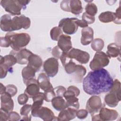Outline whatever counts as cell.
Wrapping results in <instances>:
<instances>
[{
  "label": "cell",
  "instance_id": "cell-1",
  "mask_svg": "<svg viewBox=\"0 0 121 121\" xmlns=\"http://www.w3.org/2000/svg\"><path fill=\"white\" fill-rule=\"evenodd\" d=\"M83 88L89 95H97L109 92L113 80L109 72L102 68L90 71L83 80Z\"/></svg>",
  "mask_w": 121,
  "mask_h": 121
},
{
  "label": "cell",
  "instance_id": "cell-2",
  "mask_svg": "<svg viewBox=\"0 0 121 121\" xmlns=\"http://www.w3.org/2000/svg\"><path fill=\"white\" fill-rule=\"evenodd\" d=\"M30 25V18L25 15L15 16L11 18L10 15L4 14L0 17V29L4 32H11L22 28L27 29Z\"/></svg>",
  "mask_w": 121,
  "mask_h": 121
},
{
  "label": "cell",
  "instance_id": "cell-3",
  "mask_svg": "<svg viewBox=\"0 0 121 121\" xmlns=\"http://www.w3.org/2000/svg\"><path fill=\"white\" fill-rule=\"evenodd\" d=\"M13 50L18 51L26 46L29 43L30 36L27 33L8 32L5 36Z\"/></svg>",
  "mask_w": 121,
  "mask_h": 121
},
{
  "label": "cell",
  "instance_id": "cell-4",
  "mask_svg": "<svg viewBox=\"0 0 121 121\" xmlns=\"http://www.w3.org/2000/svg\"><path fill=\"white\" fill-rule=\"evenodd\" d=\"M30 1L24 0H1L0 4L6 11L12 16H15L20 15L21 9H26V6Z\"/></svg>",
  "mask_w": 121,
  "mask_h": 121
},
{
  "label": "cell",
  "instance_id": "cell-5",
  "mask_svg": "<svg viewBox=\"0 0 121 121\" xmlns=\"http://www.w3.org/2000/svg\"><path fill=\"white\" fill-rule=\"evenodd\" d=\"M17 63L16 57L12 54H9L3 57H0V78L6 77L8 71L12 67Z\"/></svg>",
  "mask_w": 121,
  "mask_h": 121
},
{
  "label": "cell",
  "instance_id": "cell-6",
  "mask_svg": "<svg viewBox=\"0 0 121 121\" xmlns=\"http://www.w3.org/2000/svg\"><path fill=\"white\" fill-rule=\"evenodd\" d=\"M107 55L103 52H97L90 63L89 67L92 70L100 69L107 66L109 63Z\"/></svg>",
  "mask_w": 121,
  "mask_h": 121
},
{
  "label": "cell",
  "instance_id": "cell-7",
  "mask_svg": "<svg viewBox=\"0 0 121 121\" xmlns=\"http://www.w3.org/2000/svg\"><path fill=\"white\" fill-rule=\"evenodd\" d=\"M78 18L75 17H67L60 20L59 27L67 35H73L78 30V26L76 21Z\"/></svg>",
  "mask_w": 121,
  "mask_h": 121
},
{
  "label": "cell",
  "instance_id": "cell-8",
  "mask_svg": "<svg viewBox=\"0 0 121 121\" xmlns=\"http://www.w3.org/2000/svg\"><path fill=\"white\" fill-rule=\"evenodd\" d=\"M67 53L70 59H74L81 64H86L89 60V54L86 52L78 49L72 48Z\"/></svg>",
  "mask_w": 121,
  "mask_h": 121
},
{
  "label": "cell",
  "instance_id": "cell-9",
  "mask_svg": "<svg viewBox=\"0 0 121 121\" xmlns=\"http://www.w3.org/2000/svg\"><path fill=\"white\" fill-rule=\"evenodd\" d=\"M43 69L49 77H54L58 73L59 62L57 59L50 58L47 59L43 64Z\"/></svg>",
  "mask_w": 121,
  "mask_h": 121
},
{
  "label": "cell",
  "instance_id": "cell-10",
  "mask_svg": "<svg viewBox=\"0 0 121 121\" xmlns=\"http://www.w3.org/2000/svg\"><path fill=\"white\" fill-rule=\"evenodd\" d=\"M102 107V103L100 96L93 95L87 100L86 104V110L91 116L99 111Z\"/></svg>",
  "mask_w": 121,
  "mask_h": 121
},
{
  "label": "cell",
  "instance_id": "cell-11",
  "mask_svg": "<svg viewBox=\"0 0 121 121\" xmlns=\"http://www.w3.org/2000/svg\"><path fill=\"white\" fill-rule=\"evenodd\" d=\"M32 53V52L28 49L22 48L18 51H15L12 50L9 54L13 55L16 57L18 64L25 65L28 63V58Z\"/></svg>",
  "mask_w": 121,
  "mask_h": 121
},
{
  "label": "cell",
  "instance_id": "cell-12",
  "mask_svg": "<svg viewBox=\"0 0 121 121\" xmlns=\"http://www.w3.org/2000/svg\"><path fill=\"white\" fill-rule=\"evenodd\" d=\"M100 120L102 121H113L116 120L118 116V112L112 109H109L104 107H102L98 114Z\"/></svg>",
  "mask_w": 121,
  "mask_h": 121
},
{
  "label": "cell",
  "instance_id": "cell-13",
  "mask_svg": "<svg viewBox=\"0 0 121 121\" xmlns=\"http://www.w3.org/2000/svg\"><path fill=\"white\" fill-rule=\"evenodd\" d=\"M35 117H39L44 121H57L53 112L46 107L41 106L36 112Z\"/></svg>",
  "mask_w": 121,
  "mask_h": 121
},
{
  "label": "cell",
  "instance_id": "cell-14",
  "mask_svg": "<svg viewBox=\"0 0 121 121\" xmlns=\"http://www.w3.org/2000/svg\"><path fill=\"white\" fill-rule=\"evenodd\" d=\"M25 85L26 86V87L24 91V93L29 97L33 98L40 92V87L37 80L35 78H33L28 80Z\"/></svg>",
  "mask_w": 121,
  "mask_h": 121
},
{
  "label": "cell",
  "instance_id": "cell-15",
  "mask_svg": "<svg viewBox=\"0 0 121 121\" xmlns=\"http://www.w3.org/2000/svg\"><path fill=\"white\" fill-rule=\"evenodd\" d=\"M63 97L66 100L67 107L72 108L76 110L79 109V104L78 99L73 92L67 89V91L65 92Z\"/></svg>",
  "mask_w": 121,
  "mask_h": 121
},
{
  "label": "cell",
  "instance_id": "cell-16",
  "mask_svg": "<svg viewBox=\"0 0 121 121\" xmlns=\"http://www.w3.org/2000/svg\"><path fill=\"white\" fill-rule=\"evenodd\" d=\"M11 97L12 96L7 92L0 95L1 109L8 112L12 111L14 108V102Z\"/></svg>",
  "mask_w": 121,
  "mask_h": 121
},
{
  "label": "cell",
  "instance_id": "cell-17",
  "mask_svg": "<svg viewBox=\"0 0 121 121\" xmlns=\"http://www.w3.org/2000/svg\"><path fill=\"white\" fill-rule=\"evenodd\" d=\"M57 46L63 52H68L72 47L71 37L68 35H61L58 40Z\"/></svg>",
  "mask_w": 121,
  "mask_h": 121
},
{
  "label": "cell",
  "instance_id": "cell-18",
  "mask_svg": "<svg viewBox=\"0 0 121 121\" xmlns=\"http://www.w3.org/2000/svg\"><path fill=\"white\" fill-rule=\"evenodd\" d=\"M78 110L70 107H67L60 111L57 118V121H70L76 117Z\"/></svg>",
  "mask_w": 121,
  "mask_h": 121
},
{
  "label": "cell",
  "instance_id": "cell-19",
  "mask_svg": "<svg viewBox=\"0 0 121 121\" xmlns=\"http://www.w3.org/2000/svg\"><path fill=\"white\" fill-rule=\"evenodd\" d=\"M37 82L39 87L41 89L43 90L44 92L54 89L50 82L49 77L44 73L39 74L37 78Z\"/></svg>",
  "mask_w": 121,
  "mask_h": 121
},
{
  "label": "cell",
  "instance_id": "cell-20",
  "mask_svg": "<svg viewBox=\"0 0 121 121\" xmlns=\"http://www.w3.org/2000/svg\"><path fill=\"white\" fill-rule=\"evenodd\" d=\"M94 31L90 27L83 28L81 30V43L83 45L90 44L93 40Z\"/></svg>",
  "mask_w": 121,
  "mask_h": 121
},
{
  "label": "cell",
  "instance_id": "cell-21",
  "mask_svg": "<svg viewBox=\"0 0 121 121\" xmlns=\"http://www.w3.org/2000/svg\"><path fill=\"white\" fill-rule=\"evenodd\" d=\"M33 104L32 105L31 114L35 117L37 110L42 106L44 100V93L39 92L38 94L34 96L33 98Z\"/></svg>",
  "mask_w": 121,
  "mask_h": 121
},
{
  "label": "cell",
  "instance_id": "cell-22",
  "mask_svg": "<svg viewBox=\"0 0 121 121\" xmlns=\"http://www.w3.org/2000/svg\"><path fill=\"white\" fill-rule=\"evenodd\" d=\"M43 61L39 56L32 53L29 57L27 65L33 68L36 72L40 70Z\"/></svg>",
  "mask_w": 121,
  "mask_h": 121
},
{
  "label": "cell",
  "instance_id": "cell-23",
  "mask_svg": "<svg viewBox=\"0 0 121 121\" xmlns=\"http://www.w3.org/2000/svg\"><path fill=\"white\" fill-rule=\"evenodd\" d=\"M51 102L52 107L57 111H60L67 108L66 101L63 98V97L56 96Z\"/></svg>",
  "mask_w": 121,
  "mask_h": 121
},
{
  "label": "cell",
  "instance_id": "cell-24",
  "mask_svg": "<svg viewBox=\"0 0 121 121\" xmlns=\"http://www.w3.org/2000/svg\"><path fill=\"white\" fill-rule=\"evenodd\" d=\"M36 71L30 66L27 65L22 70V77L25 84L29 80L34 78Z\"/></svg>",
  "mask_w": 121,
  "mask_h": 121
},
{
  "label": "cell",
  "instance_id": "cell-25",
  "mask_svg": "<svg viewBox=\"0 0 121 121\" xmlns=\"http://www.w3.org/2000/svg\"><path fill=\"white\" fill-rule=\"evenodd\" d=\"M120 99L115 94L110 92L106 95L104 96V102L106 105L111 107H115L121 101Z\"/></svg>",
  "mask_w": 121,
  "mask_h": 121
},
{
  "label": "cell",
  "instance_id": "cell-26",
  "mask_svg": "<svg viewBox=\"0 0 121 121\" xmlns=\"http://www.w3.org/2000/svg\"><path fill=\"white\" fill-rule=\"evenodd\" d=\"M120 47L115 43H111L107 46L106 54L109 58H116L120 56Z\"/></svg>",
  "mask_w": 121,
  "mask_h": 121
},
{
  "label": "cell",
  "instance_id": "cell-27",
  "mask_svg": "<svg viewBox=\"0 0 121 121\" xmlns=\"http://www.w3.org/2000/svg\"><path fill=\"white\" fill-rule=\"evenodd\" d=\"M69 7L70 12L76 15H79L83 11L81 2L79 0H69Z\"/></svg>",
  "mask_w": 121,
  "mask_h": 121
},
{
  "label": "cell",
  "instance_id": "cell-28",
  "mask_svg": "<svg viewBox=\"0 0 121 121\" xmlns=\"http://www.w3.org/2000/svg\"><path fill=\"white\" fill-rule=\"evenodd\" d=\"M99 20L102 23H109L114 22L116 18L115 14L112 11H105L101 13L99 17Z\"/></svg>",
  "mask_w": 121,
  "mask_h": 121
},
{
  "label": "cell",
  "instance_id": "cell-29",
  "mask_svg": "<svg viewBox=\"0 0 121 121\" xmlns=\"http://www.w3.org/2000/svg\"><path fill=\"white\" fill-rule=\"evenodd\" d=\"M86 69L85 67L81 65H77L76 70L74 73L73 79L77 83H80L83 78V77L86 74Z\"/></svg>",
  "mask_w": 121,
  "mask_h": 121
},
{
  "label": "cell",
  "instance_id": "cell-30",
  "mask_svg": "<svg viewBox=\"0 0 121 121\" xmlns=\"http://www.w3.org/2000/svg\"><path fill=\"white\" fill-rule=\"evenodd\" d=\"M91 43V48L94 51L96 52L101 51L104 47V42L102 39L95 38Z\"/></svg>",
  "mask_w": 121,
  "mask_h": 121
},
{
  "label": "cell",
  "instance_id": "cell-31",
  "mask_svg": "<svg viewBox=\"0 0 121 121\" xmlns=\"http://www.w3.org/2000/svg\"><path fill=\"white\" fill-rule=\"evenodd\" d=\"M110 92L115 94L120 99L121 97V82L119 80L116 79L113 81V84Z\"/></svg>",
  "mask_w": 121,
  "mask_h": 121
},
{
  "label": "cell",
  "instance_id": "cell-32",
  "mask_svg": "<svg viewBox=\"0 0 121 121\" xmlns=\"http://www.w3.org/2000/svg\"><path fill=\"white\" fill-rule=\"evenodd\" d=\"M61 35H62V31L59 26L54 27L51 30V38L53 41H58Z\"/></svg>",
  "mask_w": 121,
  "mask_h": 121
},
{
  "label": "cell",
  "instance_id": "cell-33",
  "mask_svg": "<svg viewBox=\"0 0 121 121\" xmlns=\"http://www.w3.org/2000/svg\"><path fill=\"white\" fill-rule=\"evenodd\" d=\"M77 67V64L74 62L71 59L64 66L66 73L68 74L74 73L76 70Z\"/></svg>",
  "mask_w": 121,
  "mask_h": 121
},
{
  "label": "cell",
  "instance_id": "cell-34",
  "mask_svg": "<svg viewBox=\"0 0 121 121\" xmlns=\"http://www.w3.org/2000/svg\"><path fill=\"white\" fill-rule=\"evenodd\" d=\"M86 13L87 14L95 17L97 12V8L96 5L93 3H88L85 7Z\"/></svg>",
  "mask_w": 121,
  "mask_h": 121
},
{
  "label": "cell",
  "instance_id": "cell-35",
  "mask_svg": "<svg viewBox=\"0 0 121 121\" xmlns=\"http://www.w3.org/2000/svg\"><path fill=\"white\" fill-rule=\"evenodd\" d=\"M32 105L29 104H25L23 106L20 110V113L22 116H28V114L30 111H31Z\"/></svg>",
  "mask_w": 121,
  "mask_h": 121
},
{
  "label": "cell",
  "instance_id": "cell-36",
  "mask_svg": "<svg viewBox=\"0 0 121 121\" xmlns=\"http://www.w3.org/2000/svg\"><path fill=\"white\" fill-rule=\"evenodd\" d=\"M44 100L47 102H51L52 99L56 96V94L54 89L48 91L44 92Z\"/></svg>",
  "mask_w": 121,
  "mask_h": 121
},
{
  "label": "cell",
  "instance_id": "cell-37",
  "mask_svg": "<svg viewBox=\"0 0 121 121\" xmlns=\"http://www.w3.org/2000/svg\"><path fill=\"white\" fill-rule=\"evenodd\" d=\"M82 20L85 21L88 25L92 24L94 23L95 21V17L87 14L86 13L84 12L82 16Z\"/></svg>",
  "mask_w": 121,
  "mask_h": 121
},
{
  "label": "cell",
  "instance_id": "cell-38",
  "mask_svg": "<svg viewBox=\"0 0 121 121\" xmlns=\"http://www.w3.org/2000/svg\"><path fill=\"white\" fill-rule=\"evenodd\" d=\"M6 92L9 93L12 97L15 96L17 92V87L14 85H8L6 86Z\"/></svg>",
  "mask_w": 121,
  "mask_h": 121
},
{
  "label": "cell",
  "instance_id": "cell-39",
  "mask_svg": "<svg viewBox=\"0 0 121 121\" xmlns=\"http://www.w3.org/2000/svg\"><path fill=\"white\" fill-rule=\"evenodd\" d=\"M54 92L56 94V96H61L63 97L64 94L65 92L66 91V88L61 86H58L54 88Z\"/></svg>",
  "mask_w": 121,
  "mask_h": 121
},
{
  "label": "cell",
  "instance_id": "cell-40",
  "mask_svg": "<svg viewBox=\"0 0 121 121\" xmlns=\"http://www.w3.org/2000/svg\"><path fill=\"white\" fill-rule=\"evenodd\" d=\"M29 97L25 93L19 95L17 97V101L19 104L23 105L26 103Z\"/></svg>",
  "mask_w": 121,
  "mask_h": 121
},
{
  "label": "cell",
  "instance_id": "cell-41",
  "mask_svg": "<svg viewBox=\"0 0 121 121\" xmlns=\"http://www.w3.org/2000/svg\"><path fill=\"white\" fill-rule=\"evenodd\" d=\"M62 52H63L60 49V48L58 46H56L52 49V54L55 58L58 59H60Z\"/></svg>",
  "mask_w": 121,
  "mask_h": 121
},
{
  "label": "cell",
  "instance_id": "cell-42",
  "mask_svg": "<svg viewBox=\"0 0 121 121\" xmlns=\"http://www.w3.org/2000/svg\"><path fill=\"white\" fill-rule=\"evenodd\" d=\"M60 7L63 10L65 11L70 12V9L69 7V0H62L60 3Z\"/></svg>",
  "mask_w": 121,
  "mask_h": 121
},
{
  "label": "cell",
  "instance_id": "cell-43",
  "mask_svg": "<svg viewBox=\"0 0 121 121\" xmlns=\"http://www.w3.org/2000/svg\"><path fill=\"white\" fill-rule=\"evenodd\" d=\"M88 113V112L86 110L80 109L79 110H77L76 116L78 119H84L87 116Z\"/></svg>",
  "mask_w": 121,
  "mask_h": 121
},
{
  "label": "cell",
  "instance_id": "cell-44",
  "mask_svg": "<svg viewBox=\"0 0 121 121\" xmlns=\"http://www.w3.org/2000/svg\"><path fill=\"white\" fill-rule=\"evenodd\" d=\"M20 116L19 114L13 111H11L9 112V121H17L20 120Z\"/></svg>",
  "mask_w": 121,
  "mask_h": 121
},
{
  "label": "cell",
  "instance_id": "cell-45",
  "mask_svg": "<svg viewBox=\"0 0 121 121\" xmlns=\"http://www.w3.org/2000/svg\"><path fill=\"white\" fill-rule=\"evenodd\" d=\"M0 121H6L9 120V112L2 109L0 108Z\"/></svg>",
  "mask_w": 121,
  "mask_h": 121
},
{
  "label": "cell",
  "instance_id": "cell-46",
  "mask_svg": "<svg viewBox=\"0 0 121 121\" xmlns=\"http://www.w3.org/2000/svg\"><path fill=\"white\" fill-rule=\"evenodd\" d=\"M68 52H62L60 59L61 60V62L62 63V64L63 66L64 67L65 65L71 59H70L68 56Z\"/></svg>",
  "mask_w": 121,
  "mask_h": 121
},
{
  "label": "cell",
  "instance_id": "cell-47",
  "mask_svg": "<svg viewBox=\"0 0 121 121\" xmlns=\"http://www.w3.org/2000/svg\"><path fill=\"white\" fill-rule=\"evenodd\" d=\"M116 18L113 22L115 24H121V7L120 6L116 10V12L115 13Z\"/></svg>",
  "mask_w": 121,
  "mask_h": 121
},
{
  "label": "cell",
  "instance_id": "cell-48",
  "mask_svg": "<svg viewBox=\"0 0 121 121\" xmlns=\"http://www.w3.org/2000/svg\"><path fill=\"white\" fill-rule=\"evenodd\" d=\"M0 45L1 47H8L10 46L8 40L6 39L5 37H0Z\"/></svg>",
  "mask_w": 121,
  "mask_h": 121
},
{
  "label": "cell",
  "instance_id": "cell-49",
  "mask_svg": "<svg viewBox=\"0 0 121 121\" xmlns=\"http://www.w3.org/2000/svg\"><path fill=\"white\" fill-rule=\"evenodd\" d=\"M68 90H70L72 92H73L76 95V96H78L80 94V90L76 86H70L68 87Z\"/></svg>",
  "mask_w": 121,
  "mask_h": 121
},
{
  "label": "cell",
  "instance_id": "cell-50",
  "mask_svg": "<svg viewBox=\"0 0 121 121\" xmlns=\"http://www.w3.org/2000/svg\"><path fill=\"white\" fill-rule=\"evenodd\" d=\"M77 24L78 26H80L82 28H85L86 27H88V24L84 20H79L77 19L76 21Z\"/></svg>",
  "mask_w": 121,
  "mask_h": 121
},
{
  "label": "cell",
  "instance_id": "cell-51",
  "mask_svg": "<svg viewBox=\"0 0 121 121\" xmlns=\"http://www.w3.org/2000/svg\"><path fill=\"white\" fill-rule=\"evenodd\" d=\"M0 95L6 92V87L5 86L1 83L0 84Z\"/></svg>",
  "mask_w": 121,
  "mask_h": 121
},
{
  "label": "cell",
  "instance_id": "cell-52",
  "mask_svg": "<svg viewBox=\"0 0 121 121\" xmlns=\"http://www.w3.org/2000/svg\"><path fill=\"white\" fill-rule=\"evenodd\" d=\"M31 120V115H28L27 116H23L22 119H20V120L23 121H30Z\"/></svg>",
  "mask_w": 121,
  "mask_h": 121
}]
</instances>
